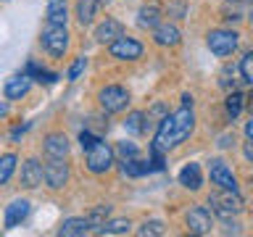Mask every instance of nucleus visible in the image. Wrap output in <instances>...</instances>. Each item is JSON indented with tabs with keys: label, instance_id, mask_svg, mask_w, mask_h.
<instances>
[{
	"label": "nucleus",
	"instance_id": "1",
	"mask_svg": "<svg viewBox=\"0 0 253 237\" xmlns=\"http://www.w3.org/2000/svg\"><path fill=\"white\" fill-rule=\"evenodd\" d=\"M195 126V116H193V106H182L179 111H174V114H166L161 118V124H158L156 129V140H153V148L166 153V150L177 148L179 142H185L190 137V132H193Z\"/></svg>",
	"mask_w": 253,
	"mask_h": 237
},
{
	"label": "nucleus",
	"instance_id": "2",
	"mask_svg": "<svg viewBox=\"0 0 253 237\" xmlns=\"http://www.w3.org/2000/svg\"><path fill=\"white\" fill-rule=\"evenodd\" d=\"M209 205L219 219H232L243 211V200L237 198V190H216L209 195Z\"/></svg>",
	"mask_w": 253,
	"mask_h": 237
},
{
	"label": "nucleus",
	"instance_id": "3",
	"mask_svg": "<svg viewBox=\"0 0 253 237\" xmlns=\"http://www.w3.org/2000/svg\"><path fill=\"white\" fill-rule=\"evenodd\" d=\"M40 45L45 47L53 58H61L69 47V32H66V24H47L40 35Z\"/></svg>",
	"mask_w": 253,
	"mask_h": 237
},
{
	"label": "nucleus",
	"instance_id": "4",
	"mask_svg": "<svg viewBox=\"0 0 253 237\" xmlns=\"http://www.w3.org/2000/svg\"><path fill=\"white\" fill-rule=\"evenodd\" d=\"M84 153H87V169L92 174H106L114 166V148L103 140H98L92 148H87Z\"/></svg>",
	"mask_w": 253,
	"mask_h": 237
},
{
	"label": "nucleus",
	"instance_id": "5",
	"mask_svg": "<svg viewBox=\"0 0 253 237\" xmlns=\"http://www.w3.org/2000/svg\"><path fill=\"white\" fill-rule=\"evenodd\" d=\"M98 100H100V108L106 111V114H119V111H124L126 103H129V92H126L122 84H108L98 92Z\"/></svg>",
	"mask_w": 253,
	"mask_h": 237
},
{
	"label": "nucleus",
	"instance_id": "6",
	"mask_svg": "<svg viewBox=\"0 0 253 237\" xmlns=\"http://www.w3.org/2000/svg\"><path fill=\"white\" fill-rule=\"evenodd\" d=\"M209 47H211V53L213 55H219V58H227V55H232L237 50V32H229V29H216V32H211L209 35Z\"/></svg>",
	"mask_w": 253,
	"mask_h": 237
},
{
	"label": "nucleus",
	"instance_id": "7",
	"mask_svg": "<svg viewBox=\"0 0 253 237\" xmlns=\"http://www.w3.org/2000/svg\"><path fill=\"white\" fill-rule=\"evenodd\" d=\"M42 174H45V185L50 190H61L69 182V166L63 158H47V163L42 166Z\"/></svg>",
	"mask_w": 253,
	"mask_h": 237
},
{
	"label": "nucleus",
	"instance_id": "8",
	"mask_svg": "<svg viewBox=\"0 0 253 237\" xmlns=\"http://www.w3.org/2000/svg\"><path fill=\"white\" fill-rule=\"evenodd\" d=\"M108 53L114 55V58H119V61H137L142 55V45L134 37H124L122 35L119 40H114V42L108 45Z\"/></svg>",
	"mask_w": 253,
	"mask_h": 237
},
{
	"label": "nucleus",
	"instance_id": "9",
	"mask_svg": "<svg viewBox=\"0 0 253 237\" xmlns=\"http://www.w3.org/2000/svg\"><path fill=\"white\" fill-rule=\"evenodd\" d=\"M185 221H187V229H190L193 235H209V232H211V227H213L211 211H209V208H203V205H195V208H190Z\"/></svg>",
	"mask_w": 253,
	"mask_h": 237
},
{
	"label": "nucleus",
	"instance_id": "10",
	"mask_svg": "<svg viewBox=\"0 0 253 237\" xmlns=\"http://www.w3.org/2000/svg\"><path fill=\"white\" fill-rule=\"evenodd\" d=\"M209 177L216 187L221 190H237V182H235V174L232 169L224 163V161H211L209 163Z\"/></svg>",
	"mask_w": 253,
	"mask_h": 237
},
{
	"label": "nucleus",
	"instance_id": "11",
	"mask_svg": "<svg viewBox=\"0 0 253 237\" xmlns=\"http://www.w3.org/2000/svg\"><path fill=\"white\" fill-rule=\"evenodd\" d=\"M45 174H42V163L37 161V158H29V161L21 163V187L27 190H35L42 185Z\"/></svg>",
	"mask_w": 253,
	"mask_h": 237
},
{
	"label": "nucleus",
	"instance_id": "12",
	"mask_svg": "<svg viewBox=\"0 0 253 237\" xmlns=\"http://www.w3.org/2000/svg\"><path fill=\"white\" fill-rule=\"evenodd\" d=\"M124 35V27H122V21H116V19H111V16H106V21H100L98 27H95V40L98 42H114V40H119Z\"/></svg>",
	"mask_w": 253,
	"mask_h": 237
},
{
	"label": "nucleus",
	"instance_id": "13",
	"mask_svg": "<svg viewBox=\"0 0 253 237\" xmlns=\"http://www.w3.org/2000/svg\"><path fill=\"white\" fill-rule=\"evenodd\" d=\"M42 150H45L47 158H66L69 156V140H66V134H61V132L47 134L45 142H42Z\"/></svg>",
	"mask_w": 253,
	"mask_h": 237
},
{
	"label": "nucleus",
	"instance_id": "14",
	"mask_svg": "<svg viewBox=\"0 0 253 237\" xmlns=\"http://www.w3.org/2000/svg\"><path fill=\"white\" fill-rule=\"evenodd\" d=\"M29 216V200H24V198H19V200H13L11 205L5 208V229H13L19 227L24 219Z\"/></svg>",
	"mask_w": 253,
	"mask_h": 237
},
{
	"label": "nucleus",
	"instance_id": "15",
	"mask_svg": "<svg viewBox=\"0 0 253 237\" xmlns=\"http://www.w3.org/2000/svg\"><path fill=\"white\" fill-rule=\"evenodd\" d=\"M153 40H156V45H161V47H174V45H179L182 35L174 24H158L153 29Z\"/></svg>",
	"mask_w": 253,
	"mask_h": 237
},
{
	"label": "nucleus",
	"instance_id": "16",
	"mask_svg": "<svg viewBox=\"0 0 253 237\" xmlns=\"http://www.w3.org/2000/svg\"><path fill=\"white\" fill-rule=\"evenodd\" d=\"M29 92V74H16L5 82V98L8 100H21Z\"/></svg>",
	"mask_w": 253,
	"mask_h": 237
},
{
	"label": "nucleus",
	"instance_id": "17",
	"mask_svg": "<svg viewBox=\"0 0 253 237\" xmlns=\"http://www.w3.org/2000/svg\"><path fill=\"white\" fill-rule=\"evenodd\" d=\"M169 114L166 111V106L161 100H156L153 106L148 108V114H142V132H156L158 129V124H161V118Z\"/></svg>",
	"mask_w": 253,
	"mask_h": 237
},
{
	"label": "nucleus",
	"instance_id": "18",
	"mask_svg": "<svg viewBox=\"0 0 253 237\" xmlns=\"http://www.w3.org/2000/svg\"><path fill=\"white\" fill-rule=\"evenodd\" d=\"M45 19H47V24H66V19H69V5H66V0H47V5H45Z\"/></svg>",
	"mask_w": 253,
	"mask_h": 237
},
{
	"label": "nucleus",
	"instance_id": "19",
	"mask_svg": "<svg viewBox=\"0 0 253 237\" xmlns=\"http://www.w3.org/2000/svg\"><path fill=\"white\" fill-rule=\"evenodd\" d=\"M137 24L142 29H156L161 24V5L156 3H148L140 8V16H137Z\"/></svg>",
	"mask_w": 253,
	"mask_h": 237
},
{
	"label": "nucleus",
	"instance_id": "20",
	"mask_svg": "<svg viewBox=\"0 0 253 237\" xmlns=\"http://www.w3.org/2000/svg\"><path fill=\"white\" fill-rule=\"evenodd\" d=\"M179 185L187 187V190H201V185H203L201 166H198V163H187L185 169L179 171Z\"/></svg>",
	"mask_w": 253,
	"mask_h": 237
},
{
	"label": "nucleus",
	"instance_id": "21",
	"mask_svg": "<svg viewBox=\"0 0 253 237\" xmlns=\"http://www.w3.org/2000/svg\"><path fill=\"white\" fill-rule=\"evenodd\" d=\"M87 232H92L90 224H87V219H66L58 229L61 237H84Z\"/></svg>",
	"mask_w": 253,
	"mask_h": 237
},
{
	"label": "nucleus",
	"instance_id": "22",
	"mask_svg": "<svg viewBox=\"0 0 253 237\" xmlns=\"http://www.w3.org/2000/svg\"><path fill=\"white\" fill-rule=\"evenodd\" d=\"M98 8H100V0H79L77 3V21L82 27L92 24L95 16H98Z\"/></svg>",
	"mask_w": 253,
	"mask_h": 237
},
{
	"label": "nucleus",
	"instance_id": "23",
	"mask_svg": "<svg viewBox=\"0 0 253 237\" xmlns=\"http://www.w3.org/2000/svg\"><path fill=\"white\" fill-rule=\"evenodd\" d=\"M251 3H253V0H227V11H224L227 16H224V19L227 21H240L245 16V11L251 8Z\"/></svg>",
	"mask_w": 253,
	"mask_h": 237
},
{
	"label": "nucleus",
	"instance_id": "24",
	"mask_svg": "<svg viewBox=\"0 0 253 237\" xmlns=\"http://www.w3.org/2000/svg\"><path fill=\"white\" fill-rule=\"evenodd\" d=\"M108 213H111V205H95V208L87 213V224H90L92 232H98V229L106 224V219H108Z\"/></svg>",
	"mask_w": 253,
	"mask_h": 237
},
{
	"label": "nucleus",
	"instance_id": "25",
	"mask_svg": "<svg viewBox=\"0 0 253 237\" xmlns=\"http://www.w3.org/2000/svg\"><path fill=\"white\" fill-rule=\"evenodd\" d=\"M148 171H153L145 161H137V156L134 158H126V161L122 163V174L124 177H142V174H148Z\"/></svg>",
	"mask_w": 253,
	"mask_h": 237
},
{
	"label": "nucleus",
	"instance_id": "26",
	"mask_svg": "<svg viewBox=\"0 0 253 237\" xmlns=\"http://www.w3.org/2000/svg\"><path fill=\"white\" fill-rule=\"evenodd\" d=\"M16 161H19V158H16V153H5L3 158H0V187H3L5 182L13 177V171H16Z\"/></svg>",
	"mask_w": 253,
	"mask_h": 237
},
{
	"label": "nucleus",
	"instance_id": "27",
	"mask_svg": "<svg viewBox=\"0 0 253 237\" xmlns=\"http://www.w3.org/2000/svg\"><path fill=\"white\" fill-rule=\"evenodd\" d=\"M129 227L132 224L126 219H111V221H106V224L98 229V235H126Z\"/></svg>",
	"mask_w": 253,
	"mask_h": 237
},
{
	"label": "nucleus",
	"instance_id": "28",
	"mask_svg": "<svg viewBox=\"0 0 253 237\" xmlns=\"http://www.w3.org/2000/svg\"><path fill=\"white\" fill-rule=\"evenodd\" d=\"M27 74H29V79L35 77L37 82H45V84H55L58 82V74H53V71H45V69H40L37 63H27Z\"/></svg>",
	"mask_w": 253,
	"mask_h": 237
},
{
	"label": "nucleus",
	"instance_id": "29",
	"mask_svg": "<svg viewBox=\"0 0 253 237\" xmlns=\"http://www.w3.org/2000/svg\"><path fill=\"white\" fill-rule=\"evenodd\" d=\"M224 106H227V116H229V118H237V116H240V111H243V106H245V95L229 92Z\"/></svg>",
	"mask_w": 253,
	"mask_h": 237
},
{
	"label": "nucleus",
	"instance_id": "30",
	"mask_svg": "<svg viewBox=\"0 0 253 237\" xmlns=\"http://www.w3.org/2000/svg\"><path fill=\"white\" fill-rule=\"evenodd\" d=\"M137 235L140 237H158V235H164V221H158V219L145 221V224L137 229Z\"/></svg>",
	"mask_w": 253,
	"mask_h": 237
},
{
	"label": "nucleus",
	"instance_id": "31",
	"mask_svg": "<svg viewBox=\"0 0 253 237\" xmlns=\"http://www.w3.org/2000/svg\"><path fill=\"white\" fill-rule=\"evenodd\" d=\"M124 126L129 134H142V111H132V114L126 116Z\"/></svg>",
	"mask_w": 253,
	"mask_h": 237
},
{
	"label": "nucleus",
	"instance_id": "32",
	"mask_svg": "<svg viewBox=\"0 0 253 237\" xmlns=\"http://www.w3.org/2000/svg\"><path fill=\"white\" fill-rule=\"evenodd\" d=\"M240 74H243L245 82L253 87V50H251V53H245V58L240 61Z\"/></svg>",
	"mask_w": 253,
	"mask_h": 237
},
{
	"label": "nucleus",
	"instance_id": "33",
	"mask_svg": "<svg viewBox=\"0 0 253 237\" xmlns=\"http://www.w3.org/2000/svg\"><path fill=\"white\" fill-rule=\"evenodd\" d=\"M116 153L126 161V158H134L140 150H137V145H134V142H126V140H124V142H119V145H116Z\"/></svg>",
	"mask_w": 253,
	"mask_h": 237
},
{
	"label": "nucleus",
	"instance_id": "34",
	"mask_svg": "<svg viewBox=\"0 0 253 237\" xmlns=\"http://www.w3.org/2000/svg\"><path fill=\"white\" fill-rule=\"evenodd\" d=\"M100 137H98V134H92L90 129H84L82 134H79V145H82V150H87V148H92L95 145V142H98Z\"/></svg>",
	"mask_w": 253,
	"mask_h": 237
},
{
	"label": "nucleus",
	"instance_id": "35",
	"mask_svg": "<svg viewBox=\"0 0 253 237\" xmlns=\"http://www.w3.org/2000/svg\"><path fill=\"white\" fill-rule=\"evenodd\" d=\"M82 71H84V58H77L74 63H71L66 79H69V82H74V79H79V74H82Z\"/></svg>",
	"mask_w": 253,
	"mask_h": 237
},
{
	"label": "nucleus",
	"instance_id": "36",
	"mask_svg": "<svg viewBox=\"0 0 253 237\" xmlns=\"http://www.w3.org/2000/svg\"><path fill=\"white\" fill-rule=\"evenodd\" d=\"M224 235H240V224H237V221L224 219Z\"/></svg>",
	"mask_w": 253,
	"mask_h": 237
},
{
	"label": "nucleus",
	"instance_id": "37",
	"mask_svg": "<svg viewBox=\"0 0 253 237\" xmlns=\"http://www.w3.org/2000/svg\"><path fill=\"white\" fill-rule=\"evenodd\" d=\"M243 153H245V158H248V161L253 163V140H251V142H245V145H243Z\"/></svg>",
	"mask_w": 253,
	"mask_h": 237
},
{
	"label": "nucleus",
	"instance_id": "38",
	"mask_svg": "<svg viewBox=\"0 0 253 237\" xmlns=\"http://www.w3.org/2000/svg\"><path fill=\"white\" fill-rule=\"evenodd\" d=\"M229 142H235V137H229V134H224V137L219 140V148H229Z\"/></svg>",
	"mask_w": 253,
	"mask_h": 237
},
{
	"label": "nucleus",
	"instance_id": "39",
	"mask_svg": "<svg viewBox=\"0 0 253 237\" xmlns=\"http://www.w3.org/2000/svg\"><path fill=\"white\" fill-rule=\"evenodd\" d=\"M245 134H248V140H253V116H251V121L245 124Z\"/></svg>",
	"mask_w": 253,
	"mask_h": 237
},
{
	"label": "nucleus",
	"instance_id": "40",
	"mask_svg": "<svg viewBox=\"0 0 253 237\" xmlns=\"http://www.w3.org/2000/svg\"><path fill=\"white\" fill-rule=\"evenodd\" d=\"M5 116H8V103L0 100V118H5Z\"/></svg>",
	"mask_w": 253,
	"mask_h": 237
},
{
	"label": "nucleus",
	"instance_id": "41",
	"mask_svg": "<svg viewBox=\"0 0 253 237\" xmlns=\"http://www.w3.org/2000/svg\"><path fill=\"white\" fill-rule=\"evenodd\" d=\"M182 106H193V98H190V95H182Z\"/></svg>",
	"mask_w": 253,
	"mask_h": 237
},
{
	"label": "nucleus",
	"instance_id": "42",
	"mask_svg": "<svg viewBox=\"0 0 253 237\" xmlns=\"http://www.w3.org/2000/svg\"><path fill=\"white\" fill-rule=\"evenodd\" d=\"M248 19L253 21V3H251V8H248Z\"/></svg>",
	"mask_w": 253,
	"mask_h": 237
},
{
	"label": "nucleus",
	"instance_id": "43",
	"mask_svg": "<svg viewBox=\"0 0 253 237\" xmlns=\"http://www.w3.org/2000/svg\"><path fill=\"white\" fill-rule=\"evenodd\" d=\"M248 108L253 111V95H251V100H248Z\"/></svg>",
	"mask_w": 253,
	"mask_h": 237
},
{
	"label": "nucleus",
	"instance_id": "44",
	"mask_svg": "<svg viewBox=\"0 0 253 237\" xmlns=\"http://www.w3.org/2000/svg\"><path fill=\"white\" fill-rule=\"evenodd\" d=\"M0 3H5V0H0Z\"/></svg>",
	"mask_w": 253,
	"mask_h": 237
}]
</instances>
